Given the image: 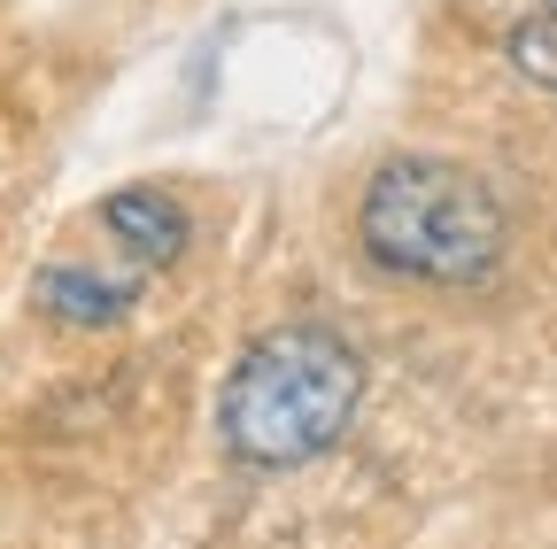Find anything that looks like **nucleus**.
Here are the masks:
<instances>
[{
  "instance_id": "obj_2",
  "label": "nucleus",
  "mask_w": 557,
  "mask_h": 549,
  "mask_svg": "<svg viewBox=\"0 0 557 549\" xmlns=\"http://www.w3.org/2000/svg\"><path fill=\"white\" fill-rule=\"evenodd\" d=\"M364 255L395 279L426 287H480L504 263V201L487 194L480 171L442 155H395L372 171L364 210H357Z\"/></svg>"
},
{
  "instance_id": "obj_3",
  "label": "nucleus",
  "mask_w": 557,
  "mask_h": 549,
  "mask_svg": "<svg viewBox=\"0 0 557 549\" xmlns=\"http://www.w3.org/2000/svg\"><path fill=\"white\" fill-rule=\"evenodd\" d=\"M94 225H101V240L132 263V271H156L163 263H178L186 255V210L163 194V186H124V194H109L101 210H94Z\"/></svg>"
},
{
  "instance_id": "obj_4",
  "label": "nucleus",
  "mask_w": 557,
  "mask_h": 549,
  "mask_svg": "<svg viewBox=\"0 0 557 549\" xmlns=\"http://www.w3.org/2000/svg\"><path fill=\"white\" fill-rule=\"evenodd\" d=\"M465 16L511 54V71L557 93V0H465Z\"/></svg>"
},
{
  "instance_id": "obj_1",
  "label": "nucleus",
  "mask_w": 557,
  "mask_h": 549,
  "mask_svg": "<svg viewBox=\"0 0 557 549\" xmlns=\"http://www.w3.org/2000/svg\"><path fill=\"white\" fill-rule=\"evenodd\" d=\"M364 402V357L333 325H271L256 333L218 395V434L240 464L287 472L348 434Z\"/></svg>"
}]
</instances>
